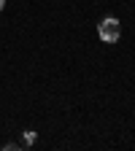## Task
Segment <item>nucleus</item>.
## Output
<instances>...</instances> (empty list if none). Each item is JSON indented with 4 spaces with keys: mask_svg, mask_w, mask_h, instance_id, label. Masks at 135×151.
<instances>
[{
    "mask_svg": "<svg viewBox=\"0 0 135 151\" xmlns=\"http://www.w3.org/2000/svg\"><path fill=\"white\" fill-rule=\"evenodd\" d=\"M97 35H100V41L103 43H116L119 38H122V24H119V19H103V22L97 24Z\"/></svg>",
    "mask_w": 135,
    "mask_h": 151,
    "instance_id": "f257e3e1",
    "label": "nucleus"
},
{
    "mask_svg": "<svg viewBox=\"0 0 135 151\" xmlns=\"http://www.w3.org/2000/svg\"><path fill=\"white\" fill-rule=\"evenodd\" d=\"M25 143H27V146L35 143V132H32V129H25Z\"/></svg>",
    "mask_w": 135,
    "mask_h": 151,
    "instance_id": "f03ea898",
    "label": "nucleus"
},
{
    "mask_svg": "<svg viewBox=\"0 0 135 151\" xmlns=\"http://www.w3.org/2000/svg\"><path fill=\"white\" fill-rule=\"evenodd\" d=\"M3 8H6V0H0V11H3Z\"/></svg>",
    "mask_w": 135,
    "mask_h": 151,
    "instance_id": "7ed1b4c3",
    "label": "nucleus"
}]
</instances>
